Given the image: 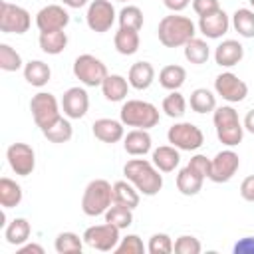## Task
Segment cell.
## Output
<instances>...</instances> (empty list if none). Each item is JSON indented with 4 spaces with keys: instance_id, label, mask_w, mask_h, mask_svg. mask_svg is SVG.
Wrapping results in <instances>:
<instances>
[{
    "instance_id": "obj_1",
    "label": "cell",
    "mask_w": 254,
    "mask_h": 254,
    "mask_svg": "<svg viewBox=\"0 0 254 254\" xmlns=\"http://www.w3.org/2000/svg\"><path fill=\"white\" fill-rule=\"evenodd\" d=\"M123 175L145 196H155L163 189V175L153 165V161H147V159H129L123 165Z\"/></svg>"
},
{
    "instance_id": "obj_2",
    "label": "cell",
    "mask_w": 254,
    "mask_h": 254,
    "mask_svg": "<svg viewBox=\"0 0 254 254\" xmlns=\"http://www.w3.org/2000/svg\"><path fill=\"white\" fill-rule=\"evenodd\" d=\"M196 34V26L190 18L181 16L177 12H171L169 16H163L157 26L159 42L165 48H181L189 40H192Z\"/></svg>"
},
{
    "instance_id": "obj_3",
    "label": "cell",
    "mask_w": 254,
    "mask_h": 254,
    "mask_svg": "<svg viewBox=\"0 0 254 254\" xmlns=\"http://www.w3.org/2000/svg\"><path fill=\"white\" fill-rule=\"evenodd\" d=\"M212 123L216 137L226 147H236L242 143L244 137V125L238 117V111L232 105H220L212 111Z\"/></svg>"
},
{
    "instance_id": "obj_4",
    "label": "cell",
    "mask_w": 254,
    "mask_h": 254,
    "mask_svg": "<svg viewBox=\"0 0 254 254\" xmlns=\"http://www.w3.org/2000/svg\"><path fill=\"white\" fill-rule=\"evenodd\" d=\"M113 204V185L105 179H93L87 183L81 194V210L85 216H101Z\"/></svg>"
},
{
    "instance_id": "obj_5",
    "label": "cell",
    "mask_w": 254,
    "mask_h": 254,
    "mask_svg": "<svg viewBox=\"0 0 254 254\" xmlns=\"http://www.w3.org/2000/svg\"><path fill=\"white\" fill-rule=\"evenodd\" d=\"M119 119L127 127L151 129V127H155L159 123L161 115H159V109L153 103H149V101H143V99H127L121 105Z\"/></svg>"
},
{
    "instance_id": "obj_6",
    "label": "cell",
    "mask_w": 254,
    "mask_h": 254,
    "mask_svg": "<svg viewBox=\"0 0 254 254\" xmlns=\"http://www.w3.org/2000/svg\"><path fill=\"white\" fill-rule=\"evenodd\" d=\"M60 107H62V103H58L56 95H52L48 91H38L36 95H32L30 111H32L34 123L40 127V131L48 129L52 123H56L62 117Z\"/></svg>"
},
{
    "instance_id": "obj_7",
    "label": "cell",
    "mask_w": 254,
    "mask_h": 254,
    "mask_svg": "<svg viewBox=\"0 0 254 254\" xmlns=\"http://www.w3.org/2000/svg\"><path fill=\"white\" fill-rule=\"evenodd\" d=\"M167 139L179 151H196L204 143V133L190 121H179L169 127Z\"/></svg>"
},
{
    "instance_id": "obj_8",
    "label": "cell",
    "mask_w": 254,
    "mask_h": 254,
    "mask_svg": "<svg viewBox=\"0 0 254 254\" xmlns=\"http://www.w3.org/2000/svg\"><path fill=\"white\" fill-rule=\"evenodd\" d=\"M73 75H75L83 85H87V87H97V85L101 87L103 79H105L109 73H107L105 64H103L99 58H95V56H91V54H81V56H77L75 62H73Z\"/></svg>"
},
{
    "instance_id": "obj_9",
    "label": "cell",
    "mask_w": 254,
    "mask_h": 254,
    "mask_svg": "<svg viewBox=\"0 0 254 254\" xmlns=\"http://www.w3.org/2000/svg\"><path fill=\"white\" fill-rule=\"evenodd\" d=\"M119 228L111 222H103V224H93L89 228H85L83 232V242L93 248V250H99V252H111L115 250V246L119 244L121 236H119Z\"/></svg>"
},
{
    "instance_id": "obj_10",
    "label": "cell",
    "mask_w": 254,
    "mask_h": 254,
    "mask_svg": "<svg viewBox=\"0 0 254 254\" xmlns=\"http://www.w3.org/2000/svg\"><path fill=\"white\" fill-rule=\"evenodd\" d=\"M32 26V16L26 8L12 4V2H2L0 4V32L4 34H26Z\"/></svg>"
},
{
    "instance_id": "obj_11",
    "label": "cell",
    "mask_w": 254,
    "mask_h": 254,
    "mask_svg": "<svg viewBox=\"0 0 254 254\" xmlns=\"http://www.w3.org/2000/svg\"><path fill=\"white\" fill-rule=\"evenodd\" d=\"M117 20V12L111 4V0H91L85 12L87 28L95 34H105L111 30V26Z\"/></svg>"
},
{
    "instance_id": "obj_12",
    "label": "cell",
    "mask_w": 254,
    "mask_h": 254,
    "mask_svg": "<svg viewBox=\"0 0 254 254\" xmlns=\"http://www.w3.org/2000/svg\"><path fill=\"white\" fill-rule=\"evenodd\" d=\"M214 91L228 103H240L248 95V85L232 71H222L214 79Z\"/></svg>"
},
{
    "instance_id": "obj_13",
    "label": "cell",
    "mask_w": 254,
    "mask_h": 254,
    "mask_svg": "<svg viewBox=\"0 0 254 254\" xmlns=\"http://www.w3.org/2000/svg\"><path fill=\"white\" fill-rule=\"evenodd\" d=\"M238 167H240V157H238V153H234L228 147L224 151H218L210 159V175H208V179L212 183H218V185L220 183H228L236 175Z\"/></svg>"
},
{
    "instance_id": "obj_14",
    "label": "cell",
    "mask_w": 254,
    "mask_h": 254,
    "mask_svg": "<svg viewBox=\"0 0 254 254\" xmlns=\"http://www.w3.org/2000/svg\"><path fill=\"white\" fill-rule=\"evenodd\" d=\"M6 159L10 169L20 177H28L36 169V153L28 143H12L6 149Z\"/></svg>"
},
{
    "instance_id": "obj_15",
    "label": "cell",
    "mask_w": 254,
    "mask_h": 254,
    "mask_svg": "<svg viewBox=\"0 0 254 254\" xmlns=\"http://www.w3.org/2000/svg\"><path fill=\"white\" fill-rule=\"evenodd\" d=\"M67 24H69V14L60 4H48L36 14V26L40 32L65 30Z\"/></svg>"
},
{
    "instance_id": "obj_16",
    "label": "cell",
    "mask_w": 254,
    "mask_h": 254,
    "mask_svg": "<svg viewBox=\"0 0 254 254\" xmlns=\"http://www.w3.org/2000/svg\"><path fill=\"white\" fill-rule=\"evenodd\" d=\"M89 109V95L83 87L75 85V87H69L64 91V97H62V111L65 117L69 119H81L85 117Z\"/></svg>"
},
{
    "instance_id": "obj_17",
    "label": "cell",
    "mask_w": 254,
    "mask_h": 254,
    "mask_svg": "<svg viewBox=\"0 0 254 254\" xmlns=\"http://www.w3.org/2000/svg\"><path fill=\"white\" fill-rule=\"evenodd\" d=\"M228 28H230V16L222 8H218L212 14H206V16H200L198 18V30L208 40L222 38L228 32Z\"/></svg>"
},
{
    "instance_id": "obj_18",
    "label": "cell",
    "mask_w": 254,
    "mask_h": 254,
    "mask_svg": "<svg viewBox=\"0 0 254 254\" xmlns=\"http://www.w3.org/2000/svg\"><path fill=\"white\" fill-rule=\"evenodd\" d=\"M91 131H93V137L99 139L101 143H119L123 137H125V125L123 121L119 119H111V117H101V119H95L93 125H91Z\"/></svg>"
},
{
    "instance_id": "obj_19",
    "label": "cell",
    "mask_w": 254,
    "mask_h": 254,
    "mask_svg": "<svg viewBox=\"0 0 254 254\" xmlns=\"http://www.w3.org/2000/svg\"><path fill=\"white\" fill-rule=\"evenodd\" d=\"M244 58V46L238 40H222L214 48V62L220 67H232Z\"/></svg>"
},
{
    "instance_id": "obj_20",
    "label": "cell",
    "mask_w": 254,
    "mask_h": 254,
    "mask_svg": "<svg viewBox=\"0 0 254 254\" xmlns=\"http://www.w3.org/2000/svg\"><path fill=\"white\" fill-rule=\"evenodd\" d=\"M153 147V139L149 135V129H131L123 137V149L131 157H145Z\"/></svg>"
},
{
    "instance_id": "obj_21",
    "label": "cell",
    "mask_w": 254,
    "mask_h": 254,
    "mask_svg": "<svg viewBox=\"0 0 254 254\" xmlns=\"http://www.w3.org/2000/svg\"><path fill=\"white\" fill-rule=\"evenodd\" d=\"M127 81H129V85H131L133 89H137V91L149 89L151 83L155 81V67H153V64H149V62H135V64L129 67Z\"/></svg>"
},
{
    "instance_id": "obj_22",
    "label": "cell",
    "mask_w": 254,
    "mask_h": 254,
    "mask_svg": "<svg viewBox=\"0 0 254 254\" xmlns=\"http://www.w3.org/2000/svg\"><path fill=\"white\" fill-rule=\"evenodd\" d=\"M151 161L161 173H173L181 163V151L173 145H161L153 149Z\"/></svg>"
},
{
    "instance_id": "obj_23",
    "label": "cell",
    "mask_w": 254,
    "mask_h": 254,
    "mask_svg": "<svg viewBox=\"0 0 254 254\" xmlns=\"http://www.w3.org/2000/svg\"><path fill=\"white\" fill-rule=\"evenodd\" d=\"M129 81L123 77V75H119V73H109L105 79H103V83H101V93H103V97L107 99V101H111V103H117V101H123L125 97H127V93H129Z\"/></svg>"
},
{
    "instance_id": "obj_24",
    "label": "cell",
    "mask_w": 254,
    "mask_h": 254,
    "mask_svg": "<svg viewBox=\"0 0 254 254\" xmlns=\"http://www.w3.org/2000/svg\"><path fill=\"white\" fill-rule=\"evenodd\" d=\"M202 183H204V177L202 175H198L192 167H183L181 171H179V175H177V189H179V192L181 194H185V196H194V194H198L200 192V189H202Z\"/></svg>"
},
{
    "instance_id": "obj_25",
    "label": "cell",
    "mask_w": 254,
    "mask_h": 254,
    "mask_svg": "<svg viewBox=\"0 0 254 254\" xmlns=\"http://www.w3.org/2000/svg\"><path fill=\"white\" fill-rule=\"evenodd\" d=\"M113 46L121 56H133L137 54L139 46H141V38H139V30H131V28H119L113 36Z\"/></svg>"
},
{
    "instance_id": "obj_26",
    "label": "cell",
    "mask_w": 254,
    "mask_h": 254,
    "mask_svg": "<svg viewBox=\"0 0 254 254\" xmlns=\"http://www.w3.org/2000/svg\"><path fill=\"white\" fill-rule=\"evenodd\" d=\"M52 77V69L42 60H30L24 64V79L34 87H44Z\"/></svg>"
},
{
    "instance_id": "obj_27",
    "label": "cell",
    "mask_w": 254,
    "mask_h": 254,
    "mask_svg": "<svg viewBox=\"0 0 254 254\" xmlns=\"http://www.w3.org/2000/svg\"><path fill=\"white\" fill-rule=\"evenodd\" d=\"M139 200H141V192L135 189L133 183H129L127 179L113 183V202L129 206V208H137Z\"/></svg>"
},
{
    "instance_id": "obj_28",
    "label": "cell",
    "mask_w": 254,
    "mask_h": 254,
    "mask_svg": "<svg viewBox=\"0 0 254 254\" xmlns=\"http://www.w3.org/2000/svg\"><path fill=\"white\" fill-rule=\"evenodd\" d=\"M185 81H187V69L183 65L169 64L159 71V83H161V87H165L169 91L181 89L185 85Z\"/></svg>"
},
{
    "instance_id": "obj_29",
    "label": "cell",
    "mask_w": 254,
    "mask_h": 254,
    "mask_svg": "<svg viewBox=\"0 0 254 254\" xmlns=\"http://www.w3.org/2000/svg\"><path fill=\"white\" fill-rule=\"evenodd\" d=\"M30 234H32V226H30V222L26 218H14L12 222H8L4 226V238L12 246L26 244L28 238H30Z\"/></svg>"
},
{
    "instance_id": "obj_30",
    "label": "cell",
    "mask_w": 254,
    "mask_h": 254,
    "mask_svg": "<svg viewBox=\"0 0 254 254\" xmlns=\"http://www.w3.org/2000/svg\"><path fill=\"white\" fill-rule=\"evenodd\" d=\"M40 48L44 54H50V56H58L65 50L67 46V34L64 30H54V32H40Z\"/></svg>"
},
{
    "instance_id": "obj_31",
    "label": "cell",
    "mask_w": 254,
    "mask_h": 254,
    "mask_svg": "<svg viewBox=\"0 0 254 254\" xmlns=\"http://www.w3.org/2000/svg\"><path fill=\"white\" fill-rule=\"evenodd\" d=\"M22 187L8 179V177H2L0 179V206L2 208H14L22 202Z\"/></svg>"
},
{
    "instance_id": "obj_32",
    "label": "cell",
    "mask_w": 254,
    "mask_h": 254,
    "mask_svg": "<svg viewBox=\"0 0 254 254\" xmlns=\"http://www.w3.org/2000/svg\"><path fill=\"white\" fill-rule=\"evenodd\" d=\"M189 105L194 113H210L216 109V95L206 87H196L190 93Z\"/></svg>"
},
{
    "instance_id": "obj_33",
    "label": "cell",
    "mask_w": 254,
    "mask_h": 254,
    "mask_svg": "<svg viewBox=\"0 0 254 254\" xmlns=\"http://www.w3.org/2000/svg\"><path fill=\"white\" fill-rule=\"evenodd\" d=\"M42 133H44V137H46L50 143H67V141L71 139V135H73V127H71V123H69V117L62 115L56 123H52V125H50L48 129H44Z\"/></svg>"
},
{
    "instance_id": "obj_34",
    "label": "cell",
    "mask_w": 254,
    "mask_h": 254,
    "mask_svg": "<svg viewBox=\"0 0 254 254\" xmlns=\"http://www.w3.org/2000/svg\"><path fill=\"white\" fill-rule=\"evenodd\" d=\"M183 48H185V58H187V62H190V64H194V65L206 64L208 58H210V48H208V44H206L204 40H200V38L189 40Z\"/></svg>"
},
{
    "instance_id": "obj_35",
    "label": "cell",
    "mask_w": 254,
    "mask_h": 254,
    "mask_svg": "<svg viewBox=\"0 0 254 254\" xmlns=\"http://www.w3.org/2000/svg\"><path fill=\"white\" fill-rule=\"evenodd\" d=\"M230 24L238 32V36H242V38H254V10H250V8H238L232 14Z\"/></svg>"
},
{
    "instance_id": "obj_36",
    "label": "cell",
    "mask_w": 254,
    "mask_h": 254,
    "mask_svg": "<svg viewBox=\"0 0 254 254\" xmlns=\"http://www.w3.org/2000/svg\"><path fill=\"white\" fill-rule=\"evenodd\" d=\"M103 216H105V222L115 224L119 230H125V228H129L133 224V208L117 204V202H113Z\"/></svg>"
},
{
    "instance_id": "obj_37",
    "label": "cell",
    "mask_w": 254,
    "mask_h": 254,
    "mask_svg": "<svg viewBox=\"0 0 254 254\" xmlns=\"http://www.w3.org/2000/svg\"><path fill=\"white\" fill-rule=\"evenodd\" d=\"M54 248L58 254H77L83 250V238H79L75 232H60L54 240Z\"/></svg>"
},
{
    "instance_id": "obj_38",
    "label": "cell",
    "mask_w": 254,
    "mask_h": 254,
    "mask_svg": "<svg viewBox=\"0 0 254 254\" xmlns=\"http://www.w3.org/2000/svg\"><path fill=\"white\" fill-rule=\"evenodd\" d=\"M163 111L167 117L171 119H181L187 113V99L185 95L177 89V91H169V95L163 99Z\"/></svg>"
},
{
    "instance_id": "obj_39",
    "label": "cell",
    "mask_w": 254,
    "mask_h": 254,
    "mask_svg": "<svg viewBox=\"0 0 254 254\" xmlns=\"http://www.w3.org/2000/svg\"><path fill=\"white\" fill-rule=\"evenodd\" d=\"M119 28H131V30H141L143 28V12L139 6H123L117 14Z\"/></svg>"
},
{
    "instance_id": "obj_40",
    "label": "cell",
    "mask_w": 254,
    "mask_h": 254,
    "mask_svg": "<svg viewBox=\"0 0 254 254\" xmlns=\"http://www.w3.org/2000/svg\"><path fill=\"white\" fill-rule=\"evenodd\" d=\"M0 69L4 71H18L24 69L22 56L8 44H0Z\"/></svg>"
},
{
    "instance_id": "obj_41",
    "label": "cell",
    "mask_w": 254,
    "mask_h": 254,
    "mask_svg": "<svg viewBox=\"0 0 254 254\" xmlns=\"http://www.w3.org/2000/svg\"><path fill=\"white\" fill-rule=\"evenodd\" d=\"M173 238L165 232H155L151 238H149V244H147V252L151 254H171L173 252Z\"/></svg>"
},
{
    "instance_id": "obj_42",
    "label": "cell",
    "mask_w": 254,
    "mask_h": 254,
    "mask_svg": "<svg viewBox=\"0 0 254 254\" xmlns=\"http://www.w3.org/2000/svg\"><path fill=\"white\" fill-rule=\"evenodd\" d=\"M147 248L143 244V240L137 234H127L119 240V244L115 246L117 254H143Z\"/></svg>"
},
{
    "instance_id": "obj_43",
    "label": "cell",
    "mask_w": 254,
    "mask_h": 254,
    "mask_svg": "<svg viewBox=\"0 0 254 254\" xmlns=\"http://www.w3.org/2000/svg\"><path fill=\"white\" fill-rule=\"evenodd\" d=\"M200 250H202L200 240L190 234L179 236L173 244V252H177V254H200Z\"/></svg>"
},
{
    "instance_id": "obj_44",
    "label": "cell",
    "mask_w": 254,
    "mask_h": 254,
    "mask_svg": "<svg viewBox=\"0 0 254 254\" xmlns=\"http://www.w3.org/2000/svg\"><path fill=\"white\" fill-rule=\"evenodd\" d=\"M189 167H192V169H194L198 175H202L204 179H208V175H210V159H208L206 155H200V153L192 155L190 161H189Z\"/></svg>"
},
{
    "instance_id": "obj_45",
    "label": "cell",
    "mask_w": 254,
    "mask_h": 254,
    "mask_svg": "<svg viewBox=\"0 0 254 254\" xmlns=\"http://www.w3.org/2000/svg\"><path fill=\"white\" fill-rule=\"evenodd\" d=\"M220 8L218 0H192V10L196 12V16H206V14H212Z\"/></svg>"
},
{
    "instance_id": "obj_46",
    "label": "cell",
    "mask_w": 254,
    "mask_h": 254,
    "mask_svg": "<svg viewBox=\"0 0 254 254\" xmlns=\"http://www.w3.org/2000/svg\"><path fill=\"white\" fill-rule=\"evenodd\" d=\"M240 196L246 202H254V175H248L242 183H240Z\"/></svg>"
},
{
    "instance_id": "obj_47",
    "label": "cell",
    "mask_w": 254,
    "mask_h": 254,
    "mask_svg": "<svg viewBox=\"0 0 254 254\" xmlns=\"http://www.w3.org/2000/svg\"><path fill=\"white\" fill-rule=\"evenodd\" d=\"M234 252H236V254H252V252H254V238L246 236V238L238 240V242L234 244Z\"/></svg>"
},
{
    "instance_id": "obj_48",
    "label": "cell",
    "mask_w": 254,
    "mask_h": 254,
    "mask_svg": "<svg viewBox=\"0 0 254 254\" xmlns=\"http://www.w3.org/2000/svg\"><path fill=\"white\" fill-rule=\"evenodd\" d=\"M163 4H165L171 12H177V14H179V12H183V10L190 4V0H163Z\"/></svg>"
},
{
    "instance_id": "obj_49",
    "label": "cell",
    "mask_w": 254,
    "mask_h": 254,
    "mask_svg": "<svg viewBox=\"0 0 254 254\" xmlns=\"http://www.w3.org/2000/svg\"><path fill=\"white\" fill-rule=\"evenodd\" d=\"M18 254H44V248L40 244H36V242L22 244V246H18Z\"/></svg>"
},
{
    "instance_id": "obj_50",
    "label": "cell",
    "mask_w": 254,
    "mask_h": 254,
    "mask_svg": "<svg viewBox=\"0 0 254 254\" xmlns=\"http://www.w3.org/2000/svg\"><path fill=\"white\" fill-rule=\"evenodd\" d=\"M242 125H244V129H246L248 133H252V135H254V109H250V111L246 113V117H244Z\"/></svg>"
},
{
    "instance_id": "obj_51",
    "label": "cell",
    "mask_w": 254,
    "mask_h": 254,
    "mask_svg": "<svg viewBox=\"0 0 254 254\" xmlns=\"http://www.w3.org/2000/svg\"><path fill=\"white\" fill-rule=\"evenodd\" d=\"M62 4L67 8H83L89 4V0H62Z\"/></svg>"
},
{
    "instance_id": "obj_52",
    "label": "cell",
    "mask_w": 254,
    "mask_h": 254,
    "mask_svg": "<svg viewBox=\"0 0 254 254\" xmlns=\"http://www.w3.org/2000/svg\"><path fill=\"white\" fill-rule=\"evenodd\" d=\"M248 2H250V6H252V8H254V0H248Z\"/></svg>"
},
{
    "instance_id": "obj_53",
    "label": "cell",
    "mask_w": 254,
    "mask_h": 254,
    "mask_svg": "<svg viewBox=\"0 0 254 254\" xmlns=\"http://www.w3.org/2000/svg\"><path fill=\"white\" fill-rule=\"evenodd\" d=\"M117 2H127V0H117Z\"/></svg>"
}]
</instances>
